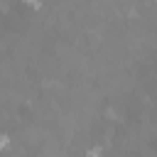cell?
<instances>
[{
	"mask_svg": "<svg viewBox=\"0 0 157 157\" xmlns=\"http://www.w3.org/2000/svg\"><path fill=\"white\" fill-rule=\"evenodd\" d=\"M25 2H32V5H37V7H39V2H37V0H25Z\"/></svg>",
	"mask_w": 157,
	"mask_h": 157,
	"instance_id": "3957f363",
	"label": "cell"
},
{
	"mask_svg": "<svg viewBox=\"0 0 157 157\" xmlns=\"http://www.w3.org/2000/svg\"><path fill=\"white\" fill-rule=\"evenodd\" d=\"M7 142H10V137L2 132V135H0V150H5V147H7Z\"/></svg>",
	"mask_w": 157,
	"mask_h": 157,
	"instance_id": "6da1fadb",
	"label": "cell"
},
{
	"mask_svg": "<svg viewBox=\"0 0 157 157\" xmlns=\"http://www.w3.org/2000/svg\"><path fill=\"white\" fill-rule=\"evenodd\" d=\"M88 157H101V147H93V150L88 152Z\"/></svg>",
	"mask_w": 157,
	"mask_h": 157,
	"instance_id": "7a4b0ae2",
	"label": "cell"
}]
</instances>
